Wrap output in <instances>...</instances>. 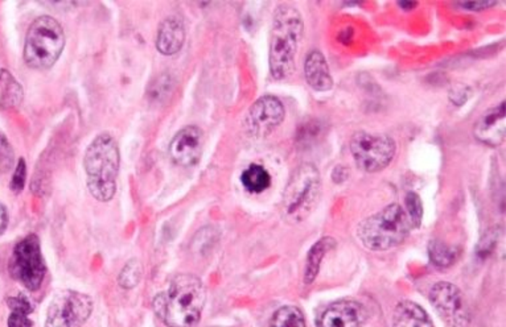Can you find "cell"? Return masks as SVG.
<instances>
[{"instance_id": "6da1fadb", "label": "cell", "mask_w": 506, "mask_h": 327, "mask_svg": "<svg viewBox=\"0 0 506 327\" xmlns=\"http://www.w3.org/2000/svg\"><path fill=\"white\" fill-rule=\"evenodd\" d=\"M206 301L203 281L193 275H177L168 291L153 300V310L168 327H193L200 321Z\"/></svg>"}, {"instance_id": "7a4b0ae2", "label": "cell", "mask_w": 506, "mask_h": 327, "mask_svg": "<svg viewBox=\"0 0 506 327\" xmlns=\"http://www.w3.org/2000/svg\"><path fill=\"white\" fill-rule=\"evenodd\" d=\"M303 36V19L290 4L279 5L274 13L270 39V72L274 79H289L295 68V56Z\"/></svg>"}, {"instance_id": "3957f363", "label": "cell", "mask_w": 506, "mask_h": 327, "mask_svg": "<svg viewBox=\"0 0 506 327\" xmlns=\"http://www.w3.org/2000/svg\"><path fill=\"white\" fill-rule=\"evenodd\" d=\"M120 148L109 133H102L91 141L85 154L88 187L96 200L107 202L115 194V179L120 171Z\"/></svg>"}, {"instance_id": "277c9868", "label": "cell", "mask_w": 506, "mask_h": 327, "mask_svg": "<svg viewBox=\"0 0 506 327\" xmlns=\"http://www.w3.org/2000/svg\"><path fill=\"white\" fill-rule=\"evenodd\" d=\"M410 219L402 206L393 203L359 224L357 235L363 246L385 251L402 245L410 234Z\"/></svg>"}, {"instance_id": "5b68a950", "label": "cell", "mask_w": 506, "mask_h": 327, "mask_svg": "<svg viewBox=\"0 0 506 327\" xmlns=\"http://www.w3.org/2000/svg\"><path fill=\"white\" fill-rule=\"evenodd\" d=\"M66 47L63 27L51 16L36 19L29 27L24 47L27 65L37 71L52 68Z\"/></svg>"}, {"instance_id": "8992f818", "label": "cell", "mask_w": 506, "mask_h": 327, "mask_svg": "<svg viewBox=\"0 0 506 327\" xmlns=\"http://www.w3.org/2000/svg\"><path fill=\"white\" fill-rule=\"evenodd\" d=\"M322 179L314 164H301L293 171L284 194L282 213L290 224H300L307 218L320 194Z\"/></svg>"}, {"instance_id": "52a82bcc", "label": "cell", "mask_w": 506, "mask_h": 327, "mask_svg": "<svg viewBox=\"0 0 506 327\" xmlns=\"http://www.w3.org/2000/svg\"><path fill=\"white\" fill-rule=\"evenodd\" d=\"M10 275L28 291H37L45 276V262L36 235H28L16 245L10 259Z\"/></svg>"}, {"instance_id": "ba28073f", "label": "cell", "mask_w": 506, "mask_h": 327, "mask_svg": "<svg viewBox=\"0 0 506 327\" xmlns=\"http://www.w3.org/2000/svg\"><path fill=\"white\" fill-rule=\"evenodd\" d=\"M395 151V141L387 135L357 133L351 141V152L354 162L369 173L386 168L394 159Z\"/></svg>"}, {"instance_id": "9c48e42d", "label": "cell", "mask_w": 506, "mask_h": 327, "mask_svg": "<svg viewBox=\"0 0 506 327\" xmlns=\"http://www.w3.org/2000/svg\"><path fill=\"white\" fill-rule=\"evenodd\" d=\"M93 302L88 294L61 291L53 297L45 327H81L90 317Z\"/></svg>"}, {"instance_id": "30bf717a", "label": "cell", "mask_w": 506, "mask_h": 327, "mask_svg": "<svg viewBox=\"0 0 506 327\" xmlns=\"http://www.w3.org/2000/svg\"><path fill=\"white\" fill-rule=\"evenodd\" d=\"M430 301L444 323L451 327H468L470 308L460 289L451 283H439L430 292Z\"/></svg>"}, {"instance_id": "8fae6325", "label": "cell", "mask_w": 506, "mask_h": 327, "mask_svg": "<svg viewBox=\"0 0 506 327\" xmlns=\"http://www.w3.org/2000/svg\"><path fill=\"white\" fill-rule=\"evenodd\" d=\"M284 119V107L276 96L265 95L258 99L246 118L249 133L257 138H265Z\"/></svg>"}, {"instance_id": "7c38bea8", "label": "cell", "mask_w": 506, "mask_h": 327, "mask_svg": "<svg viewBox=\"0 0 506 327\" xmlns=\"http://www.w3.org/2000/svg\"><path fill=\"white\" fill-rule=\"evenodd\" d=\"M203 154V133L195 125H188L177 133L169 146V156L177 165L192 166Z\"/></svg>"}, {"instance_id": "4fadbf2b", "label": "cell", "mask_w": 506, "mask_h": 327, "mask_svg": "<svg viewBox=\"0 0 506 327\" xmlns=\"http://www.w3.org/2000/svg\"><path fill=\"white\" fill-rule=\"evenodd\" d=\"M368 312L356 301H339L324 310L317 327H363Z\"/></svg>"}, {"instance_id": "5bb4252c", "label": "cell", "mask_w": 506, "mask_h": 327, "mask_svg": "<svg viewBox=\"0 0 506 327\" xmlns=\"http://www.w3.org/2000/svg\"><path fill=\"white\" fill-rule=\"evenodd\" d=\"M475 136L487 146L497 147L505 138V103L481 115L475 125Z\"/></svg>"}, {"instance_id": "9a60e30c", "label": "cell", "mask_w": 506, "mask_h": 327, "mask_svg": "<svg viewBox=\"0 0 506 327\" xmlns=\"http://www.w3.org/2000/svg\"><path fill=\"white\" fill-rule=\"evenodd\" d=\"M185 28L183 21L176 16L166 19L159 27L156 48L164 56H174L184 44Z\"/></svg>"}, {"instance_id": "2e32d148", "label": "cell", "mask_w": 506, "mask_h": 327, "mask_svg": "<svg viewBox=\"0 0 506 327\" xmlns=\"http://www.w3.org/2000/svg\"><path fill=\"white\" fill-rule=\"evenodd\" d=\"M304 74L307 82L316 91H327L332 88L333 80L328 68L327 60L320 50H312L304 63Z\"/></svg>"}, {"instance_id": "e0dca14e", "label": "cell", "mask_w": 506, "mask_h": 327, "mask_svg": "<svg viewBox=\"0 0 506 327\" xmlns=\"http://www.w3.org/2000/svg\"><path fill=\"white\" fill-rule=\"evenodd\" d=\"M393 327H434V323L418 304L403 301L395 308Z\"/></svg>"}, {"instance_id": "ac0fdd59", "label": "cell", "mask_w": 506, "mask_h": 327, "mask_svg": "<svg viewBox=\"0 0 506 327\" xmlns=\"http://www.w3.org/2000/svg\"><path fill=\"white\" fill-rule=\"evenodd\" d=\"M23 88L5 69H0V109L12 110L21 103Z\"/></svg>"}, {"instance_id": "d6986e66", "label": "cell", "mask_w": 506, "mask_h": 327, "mask_svg": "<svg viewBox=\"0 0 506 327\" xmlns=\"http://www.w3.org/2000/svg\"><path fill=\"white\" fill-rule=\"evenodd\" d=\"M8 307L11 309L8 317V327H32L34 323L29 320L28 316L34 312V305L24 294L11 297L7 300Z\"/></svg>"}, {"instance_id": "ffe728a7", "label": "cell", "mask_w": 506, "mask_h": 327, "mask_svg": "<svg viewBox=\"0 0 506 327\" xmlns=\"http://www.w3.org/2000/svg\"><path fill=\"white\" fill-rule=\"evenodd\" d=\"M333 246H335V240L332 238H323L322 240H319L316 245L312 247L311 251L308 252V256H307V270L306 275H304V283L307 285L314 283L317 273H319L320 262H322L325 252L330 251Z\"/></svg>"}, {"instance_id": "44dd1931", "label": "cell", "mask_w": 506, "mask_h": 327, "mask_svg": "<svg viewBox=\"0 0 506 327\" xmlns=\"http://www.w3.org/2000/svg\"><path fill=\"white\" fill-rule=\"evenodd\" d=\"M241 182L247 192L262 193L270 186L271 177L263 166L253 164L242 173Z\"/></svg>"}, {"instance_id": "7402d4cb", "label": "cell", "mask_w": 506, "mask_h": 327, "mask_svg": "<svg viewBox=\"0 0 506 327\" xmlns=\"http://www.w3.org/2000/svg\"><path fill=\"white\" fill-rule=\"evenodd\" d=\"M270 327H306V321L298 308L284 307L274 313Z\"/></svg>"}, {"instance_id": "603a6c76", "label": "cell", "mask_w": 506, "mask_h": 327, "mask_svg": "<svg viewBox=\"0 0 506 327\" xmlns=\"http://www.w3.org/2000/svg\"><path fill=\"white\" fill-rule=\"evenodd\" d=\"M429 254L432 262L439 268L451 267L457 257L456 248H452V247L446 246L438 240L430 243Z\"/></svg>"}, {"instance_id": "cb8c5ba5", "label": "cell", "mask_w": 506, "mask_h": 327, "mask_svg": "<svg viewBox=\"0 0 506 327\" xmlns=\"http://www.w3.org/2000/svg\"><path fill=\"white\" fill-rule=\"evenodd\" d=\"M142 278V265L138 260L133 259L125 265L122 272H121L120 285L125 289H133L138 285Z\"/></svg>"}, {"instance_id": "d4e9b609", "label": "cell", "mask_w": 506, "mask_h": 327, "mask_svg": "<svg viewBox=\"0 0 506 327\" xmlns=\"http://www.w3.org/2000/svg\"><path fill=\"white\" fill-rule=\"evenodd\" d=\"M406 208H408V217L410 219L411 226L418 227L424 217V208H422L421 198L414 193H409L406 197Z\"/></svg>"}, {"instance_id": "484cf974", "label": "cell", "mask_w": 506, "mask_h": 327, "mask_svg": "<svg viewBox=\"0 0 506 327\" xmlns=\"http://www.w3.org/2000/svg\"><path fill=\"white\" fill-rule=\"evenodd\" d=\"M26 162L23 159L19 160L15 173H13L12 181H11V189L13 192L19 193L23 190L24 184H26Z\"/></svg>"}, {"instance_id": "4316f807", "label": "cell", "mask_w": 506, "mask_h": 327, "mask_svg": "<svg viewBox=\"0 0 506 327\" xmlns=\"http://www.w3.org/2000/svg\"><path fill=\"white\" fill-rule=\"evenodd\" d=\"M496 4V3H489V2H473V3H462V7L465 8V10L470 11H483L486 8L492 7V5Z\"/></svg>"}, {"instance_id": "83f0119b", "label": "cell", "mask_w": 506, "mask_h": 327, "mask_svg": "<svg viewBox=\"0 0 506 327\" xmlns=\"http://www.w3.org/2000/svg\"><path fill=\"white\" fill-rule=\"evenodd\" d=\"M7 211H5L4 206L0 203V235L4 232L5 227H7Z\"/></svg>"}, {"instance_id": "f1b7e54d", "label": "cell", "mask_w": 506, "mask_h": 327, "mask_svg": "<svg viewBox=\"0 0 506 327\" xmlns=\"http://www.w3.org/2000/svg\"><path fill=\"white\" fill-rule=\"evenodd\" d=\"M401 7L403 8V10H410V8H414L416 7V3H409V2H403V3H400Z\"/></svg>"}]
</instances>
